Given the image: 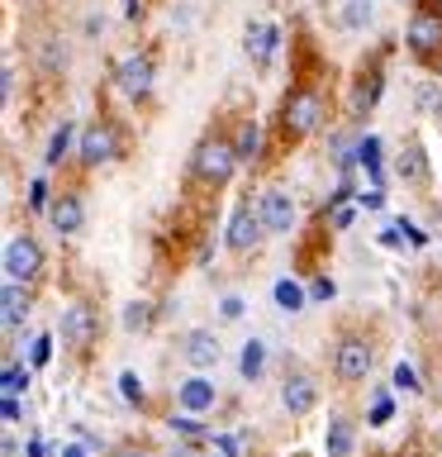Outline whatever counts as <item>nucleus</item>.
Masks as SVG:
<instances>
[{"mask_svg": "<svg viewBox=\"0 0 442 457\" xmlns=\"http://www.w3.org/2000/svg\"><path fill=\"white\" fill-rule=\"evenodd\" d=\"M281 48V29L266 24V20H252L248 34H242V53H248L252 67H271V57Z\"/></svg>", "mask_w": 442, "mask_h": 457, "instance_id": "obj_11", "label": "nucleus"}, {"mask_svg": "<svg viewBox=\"0 0 442 457\" xmlns=\"http://www.w3.org/2000/svg\"><path fill=\"white\" fill-rule=\"evenodd\" d=\"M233 148H238V162H242V167H257V162H262V124H257V120H238Z\"/></svg>", "mask_w": 442, "mask_h": 457, "instance_id": "obj_18", "label": "nucleus"}, {"mask_svg": "<svg viewBox=\"0 0 442 457\" xmlns=\"http://www.w3.org/2000/svg\"><path fill=\"white\" fill-rule=\"evenodd\" d=\"M276 305L285 314H295V310H305V291H299L295 281H276Z\"/></svg>", "mask_w": 442, "mask_h": 457, "instance_id": "obj_27", "label": "nucleus"}, {"mask_svg": "<svg viewBox=\"0 0 442 457\" xmlns=\"http://www.w3.org/2000/svg\"><path fill=\"white\" fill-rule=\"evenodd\" d=\"M171 457H200V453L191 448V443H181V448H176V453H171Z\"/></svg>", "mask_w": 442, "mask_h": 457, "instance_id": "obj_41", "label": "nucleus"}, {"mask_svg": "<svg viewBox=\"0 0 442 457\" xmlns=\"http://www.w3.org/2000/svg\"><path fill=\"white\" fill-rule=\"evenodd\" d=\"M114 457H152V453H148V448H138V443H124V448L114 453Z\"/></svg>", "mask_w": 442, "mask_h": 457, "instance_id": "obj_39", "label": "nucleus"}, {"mask_svg": "<svg viewBox=\"0 0 442 457\" xmlns=\"http://www.w3.org/2000/svg\"><path fill=\"white\" fill-rule=\"evenodd\" d=\"M395 177L409 181V186H423V181H428V157H423V143H419V138H409L405 148H399V157H395Z\"/></svg>", "mask_w": 442, "mask_h": 457, "instance_id": "obj_16", "label": "nucleus"}, {"mask_svg": "<svg viewBox=\"0 0 442 457\" xmlns=\"http://www.w3.org/2000/svg\"><path fill=\"white\" fill-rule=\"evenodd\" d=\"M176 400H181V410L205 414V410H214V400H219V391H214V381H205V377H191V381H181Z\"/></svg>", "mask_w": 442, "mask_h": 457, "instance_id": "obj_19", "label": "nucleus"}, {"mask_svg": "<svg viewBox=\"0 0 442 457\" xmlns=\"http://www.w3.org/2000/svg\"><path fill=\"white\" fill-rule=\"evenodd\" d=\"M438 129H442V110H438Z\"/></svg>", "mask_w": 442, "mask_h": 457, "instance_id": "obj_43", "label": "nucleus"}, {"mask_svg": "<svg viewBox=\"0 0 442 457\" xmlns=\"http://www.w3.org/2000/svg\"><path fill=\"white\" fill-rule=\"evenodd\" d=\"M62 457H86V448H67Z\"/></svg>", "mask_w": 442, "mask_h": 457, "instance_id": "obj_42", "label": "nucleus"}, {"mask_svg": "<svg viewBox=\"0 0 442 457\" xmlns=\"http://www.w3.org/2000/svg\"><path fill=\"white\" fill-rule=\"evenodd\" d=\"M48 353H53V338H38L34 343V362H48Z\"/></svg>", "mask_w": 442, "mask_h": 457, "instance_id": "obj_36", "label": "nucleus"}, {"mask_svg": "<svg viewBox=\"0 0 442 457\" xmlns=\"http://www.w3.org/2000/svg\"><path fill=\"white\" fill-rule=\"evenodd\" d=\"M0 300H5V328L14 334V328L29 320V310H34V295H29L24 281H10V277H5V295H0Z\"/></svg>", "mask_w": 442, "mask_h": 457, "instance_id": "obj_17", "label": "nucleus"}, {"mask_svg": "<svg viewBox=\"0 0 442 457\" xmlns=\"http://www.w3.org/2000/svg\"><path fill=\"white\" fill-rule=\"evenodd\" d=\"M371 367H376V343L366 334H342L333 348V377L342 386H362L371 377Z\"/></svg>", "mask_w": 442, "mask_h": 457, "instance_id": "obj_5", "label": "nucleus"}, {"mask_svg": "<svg viewBox=\"0 0 442 457\" xmlns=\"http://www.w3.org/2000/svg\"><path fill=\"white\" fill-rule=\"evenodd\" d=\"M281 405L295 414H309L314 405H319V386H314V377H305V371H285V381H281Z\"/></svg>", "mask_w": 442, "mask_h": 457, "instance_id": "obj_12", "label": "nucleus"}, {"mask_svg": "<svg viewBox=\"0 0 442 457\" xmlns=\"http://www.w3.org/2000/svg\"><path fill=\"white\" fill-rule=\"evenodd\" d=\"M77 157H81V167H86V171L119 162V157H124V129L100 114L95 124H86V129H81V148H77Z\"/></svg>", "mask_w": 442, "mask_h": 457, "instance_id": "obj_4", "label": "nucleus"}, {"mask_svg": "<svg viewBox=\"0 0 442 457\" xmlns=\"http://www.w3.org/2000/svg\"><path fill=\"white\" fill-rule=\"evenodd\" d=\"M48 224L57 228V234H81V224H86L81 195H77V191H57L53 205H48Z\"/></svg>", "mask_w": 442, "mask_h": 457, "instance_id": "obj_13", "label": "nucleus"}, {"mask_svg": "<svg viewBox=\"0 0 442 457\" xmlns=\"http://www.w3.org/2000/svg\"><path fill=\"white\" fill-rule=\"evenodd\" d=\"M114 86H119L124 100L143 105V100L152 96V86H157V62H152V53H128V57H119V62H114Z\"/></svg>", "mask_w": 442, "mask_h": 457, "instance_id": "obj_6", "label": "nucleus"}, {"mask_svg": "<svg viewBox=\"0 0 442 457\" xmlns=\"http://www.w3.org/2000/svg\"><path fill=\"white\" fill-rule=\"evenodd\" d=\"M238 167L242 162H238V148H233L228 134H205L195 143V153H191V181L205 186V191H224Z\"/></svg>", "mask_w": 442, "mask_h": 457, "instance_id": "obj_2", "label": "nucleus"}, {"mask_svg": "<svg viewBox=\"0 0 442 457\" xmlns=\"http://www.w3.org/2000/svg\"><path fill=\"white\" fill-rule=\"evenodd\" d=\"M143 14V0H124V20H138Z\"/></svg>", "mask_w": 442, "mask_h": 457, "instance_id": "obj_40", "label": "nucleus"}, {"mask_svg": "<svg viewBox=\"0 0 442 457\" xmlns=\"http://www.w3.org/2000/svg\"><path fill=\"white\" fill-rule=\"evenodd\" d=\"M323 453H328V457H348V453H352V424H348V420H328Z\"/></svg>", "mask_w": 442, "mask_h": 457, "instance_id": "obj_21", "label": "nucleus"}, {"mask_svg": "<svg viewBox=\"0 0 442 457\" xmlns=\"http://www.w3.org/2000/svg\"><path fill=\"white\" fill-rule=\"evenodd\" d=\"M119 391H124V400H134V405H143V386H138L134 371H124V377H119Z\"/></svg>", "mask_w": 442, "mask_h": 457, "instance_id": "obj_31", "label": "nucleus"}, {"mask_svg": "<svg viewBox=\"0 0 442 457\" xmlns=\"http://www.w3.org/2000/svg\"><path fill=\"white\" fill-rule=\"evenodd\" d=\"M323 124H328V96L314 81L291 86L285 100H281V114H276L281 143H305L309 134H319Z\"/></svg>", "mask_w": 442, "mask_h": 457, "instance_id": "obj_1", "label": "nucleus"}, {"mask_svg": "<svg viewBox=\"0 0 442 457\" xmlns=\"http://www.w3.org/2000/svg\"><path fill=\"white\" fill-rule=\"evenodd\" d=\"M24 386H29V371H24L20 362H10V367H5V395L24 391Z\"/></svg>", "mask_w": 442, "mask_h": 457, "instance_id": "obj_29", "label": "nucleus"}, {"mask_svg": "<svg viewBox=\"0 0 442 457\" xmlns=\"http://www.w3.org/2000/svg\"><path fill=\"white\" fill-rule=\"evenodd\" d=\"M5 277L10 281H24V286H34L43 277V248H38V238H10L5 243Z\"/></svg>", "mask_w": 442, "mask_h": 457, "instance_id": "obj_7", "label": "nucleus"}, {"mask_svg": "<svg viewBox=\"0 0 442 457\" xmlns=\"http://www.w3.org/2000/svg\"><path fill=\"white\" fill-rule=\"evenodd\" d=\"M257 205H262V220H266L271 234H291V228H295V200L285 191H262Z\"/></svg>", "mask_w": 442, "mask_h": 457, "instance_id": "obj_14", "label": "nucleus"}, {"mask_svg": "<svg viewBox=\"0 0 442 457\" xmlns=\"http://www.w3.org/2000/svg\"><path fill=\"white\" fill-rule=\"evenodd\" d=\"M395 386H399V391H409V395H419V377H413V367H409V362H399V367H395Z\"/></svg>", "mask_w": 442, "mask_h": 457, "instance_id": "obj_30", "label": "nucleus"}, {"mask_svg": "<svg viewBox=\"0 0 442 457\" xmlns=\"http://www.w3.org/2000/svg\"><path fill=\"white\" fill-rule=\"evenodd\" d=\"M381 91H385L381 62H371V67L356 71V81H352V120H366V114L381 105Z\"/></svg>", "mask_w": 442, "mask_h": 457, "instance_id": "obj_10", "label": "nucleus"}, {"mask_svg": "<svg viewBox=\"0 0 442 457\" xmlns=\"http://www.w3.org/2000/svg\"><path fill=\"white\" fill-rule=\"evenodd\" d=\"M119 320H124V328H128V334H148L157 314H152V305H148V300H128Z\"/></svg>", "mask_w": 442, "mask_h": 457, "instance_id": "obj_22", "label": "nucleus"}, {"mask_svg": "<svg viewBox=\"0 0 442 457\" xmlns=\"http://www.w3.org/2000/svg\"><path fill=\"white\" fill-rule=\"evenodd\" d=\"M405 48L419 57L423 67H438L442 62V10L438 5H423L409 14V24H405Z\"/></svg>", "mask_w": 442, "mask_h": 457, "instance_id": "obj_3", "label": "nucleus"}, {"mask_svg": "<svg viewBox=\"0 0 442 457\" xmlns=\"http://www.w3.org/2000/svg\"><path fill=\"white\" fill-rule=\"evenodd\" d=\"M309 300H333V281H328V277H319V281L309 286Z\"/></svg>", "mask_w": 442, "mask_h": 457, "instance_id": "obj_34", "label": "nucleus"}, {"mask_svg": "<svg viewBox=\"0 0 442 457\" xmlns=\"http://www.w3.org/2000/svg\"><path fill=\"white\" fill-rule=\"evenodd\" d=\"M342 24L348 29H371L376 24V0H348V5H342Z\"/></svg>", "mask_w": 442, "mask_h": 457, "instance_id": "obj_23", "label": "nucleus"}, {"mask_svg": "<svg viewBox=\"0 0 442 457\" xmlns=\"http://www.w3.org/2000/svg\"><path fill=\"white\" fill-rule=\"evenodd\" d=\"M100 338V314L91 305H67L62 310V343L71 353H86Z\"/></svg>", "mask_w": 442, "mask_h": 457, "instance_id": "obj_9", "label": "nucleus"}, {"mask_svg": "<svg viewBox=\"0 0 442 457\" xmlns=\"http://www.w3.org/2000/svg\"><path fill=\"white\" fill-rule=\"evenodd\" d=\"M356 162H362L371 177L381 181V138H376V134H366L362 143H356Z\"/></svg>", "mask_w": 442, "mask_h": 457, "instance_id": "obj_26", "label": "nucleus"}, {"mask_svg": "<svg viewBox=\"0 0 442 457\" xmlns=\"http://www.w3.org/2000/svg\"><path fill=\"white\" fill-rule=\"evenodd\" d=\"M14 86H20V71H14V62H5V81H0V96H5V105L14 100Z\"/></svg>", "mask_w": 442, "mask_h": 457, "instance_id": "obj_33", "label": "nucleus"}, {"mask_svg": "<svg viewBox=\"0 0 442 457\" xmlns=\"http://www.w3.org/2000/svg\"><path fill=\"white\" fill-rule=\"evenodd\" d=\"M181 357H185L191 367L205 371V367L219 362V338H214L209 328H195V334H185V343H181Z\"/></svg>", "mask_w": 442, "mask_h": 457, "instance_id": "obj_15", "label": "nucleus"}, {"mask_svg": "<svg viewBox=\"0 0 442 457\" xmlns=\"http://www.w3.org/2000/svg\"><path fill=\"white\" fill-rule=\"evenodd\" d=\"M238 314H242V300L228 295V300H224V320H238Z\"/></svg>", "mask_w": 442, "mask_h": 457, "instance_id": "obj_35", "label": "nucleus"}, {"mask_svg": "<svg viewBox=\"0 0 442 457\" xmlns=\"http://www.w3.org/2000/svg\"><path fill=\"white\" fill-rule=\"evenodd\" d=\"M29 205H34V210H48V205H53V200H48V181H34V186H29Z\"/></svg>", "mask_w": 442, "mask_h": 457, "instance_id": "obj_32", "label": "nucleus"}, {"mask_svg": "<svg viewBox=\"0 0 442 457\" xmlns=\"http://www.w3.org/2000/svg\"><path fill=\"white\" fill-rule=\"evenodd\" d=\"M86 34H91V38L105 34V14H91V20H86Z\"/></svg>", "mask_w": 442, "mask_h": 457, "instance_id": "obj_37", "label": "nucleus"}, {"mask_svg": "<svg viewBox=\"0 0 442 457\" xmlns=\"http://www.w3.org/2000/svg\"><path fill=\"white\" fill-rule=\"evenodd\" d=\"M262 234H271L266 220H262V205H252V200H238L233 220H228V248L233 253H252Z\"/></svg>", "mask_w": 442, "mask_h": 457, "instance_id": "obj_8", "label": "nucleus"}, {"mask_svg": "<svg viewBox=\"0 0 442 457\" xmlns=\"http://www.w3.org/2000/svg\"><path fill=\"white\" fill-rule=\"evenodd\" d=\"M71 138H77V124L62 120L53 129V138H48V153H43V167H62V157L71 153Z\"/></svg>", "mask_w": 442, "mask_h": 457, "instance_id": "obj_20", "label": "nucleus"}, {"mask_svg": "<svg viewBox=\"0 0 442 457\" xmlns=\"http://www.w3.org/2000/svg\"><path fill=\"white\" fill-rule=\"evenodd\" d=\"M413 100H419V110L438 114V110H442V86H438V81H419V91H413Z\"/></svg>", "mask_w": 442, "mask_h": 457, "instance_id": "obj_28", "label": "nucleus"}, {"mask_svg": "<svg viewBox=\"0 0 442 457\" xmlns=\"http://www.w3.org/2000/svg\"><path fill=\"white\" fill-rule=\"evenodd\" d=\"M238 367H242V377H248V381H257V377H262V367H266V343H262V338H252L248 348H242Z\"/></svg>", "mask_w": 442, "mask_h": 457, "instance_id": "obj_25", "label": "nucleus"}, {"mask_svg": "<svg viewBox=\"0 0 442 457\" xmlns=\"http://www.w3.org/2000/svg\"><path fill=\"white\" fill-rule=\"evenodd\" d=\"M38 62H43V71H48V77H57V71H67V43H62V38H43Z\"/></svg>", "mask_w": 442, "mask_h": 457, "instance_id": "obj_24", "label": "nucleus"}, {"mask_svg": "<svg viewBox=\"0 0 442 457\" xmlns=\"http://www.w3.org/2000/svg\"><path fill=\"white\" fill-rule=\"evenodd\" d=\"M348 224H352V210L338 205V210H333V228H348Z\"/></svg>", "mask_w": 442, "mask_h": 457, "instance_id": "obj_38", "label": "nucleus"}]
</instances>
